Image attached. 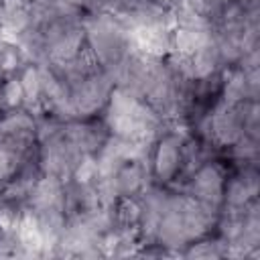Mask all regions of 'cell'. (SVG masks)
<instances>
[{
    "label": "cell",
    "instance_id": "obj_1",
    "mask_svg": "<svg viewBox=\"0 0 260 260\" xmlns=\"http://www.w3.org/2000/svg\"><path fill=\"white\" fill-rule=\"evenodd\" d=\"M217 215L219 209L199 203L179 189L167 187L158 207L154 244H160L162 248H169L181 256L185 246L207 234H213Z\"/></svg>",
    "mask_w": 260,
    "mask_h": 260
},
{
    "label": "cell",
    "instance_id": "obj_2",
    "mask_svg": "<svg viewBox=\"0 0 260 260\" xmlns=\"http://www.w3.org/2000/svg\"><path fill=\"white\" fill-rule=\"evenodd\" d=\"M100 118L112 136L138 144H152L165 128L160 116L144 100L118 87H114Z\"/></svg>",
    "mask_w": 260,
    "mask_h": 260
},
{
    "label": "cell",
    "instance_id": "obj_3",
    "mask_svg": "<svg viewBox=\"0 0 260 260\" xmlns=\"http://www.w3.org/2000/svg\"><path fill=\"white\" fill-rule=\"evenodd\" d=\"M83 30L85 45L106 71L120 63L132 51L126 24L106 10L83 14Z\"/></svg>",
    "mask_w": 260,
    "mask_h": 260
},
{
    "label": "cell",
    "instance_id": "obj_4",
    "mask_svg": "<svg viewBox=\"0 0 260 260\" xmlns=\"http://www.w3.org/2000/svg\"><path fill=\"white\" fill-rule=\"evenodd\" d=\"M112 91L114 81L106 69H98L69 85V120L100 118Z\"/></svg>",
    "mask_w": 260,
    "mask_h": 260
},
{
    "label": "cell",
    "instance_id": "obj_5",
    "mask_svg": "<svg viewBox=\"0 0 260 260\" xmlns=\"http://www.w3.org/2000/svg\"><path fill=\"white\" fill-rule=\"evenodd\" d=\"M225 177H228V162L223 158H215V160H207L201 167H197L193 173L183 177L171 189H179L187 193L189 197L197 199L199 203L219 209L223 201Z\"/></svg>",
    "mask_w": 260,
    "mask_h": 260
},
{
    "label": "cell",
    "instance_id": "obj_6",
    "mask_svg": "<svg viewBox=\"0 0 260 260\" xmlns=\"http://www.w3.org/2000/svg\"><path fill=\"white\" fill-rule=\"evenodd\" d=\"M0 144L20 156L37 150V118L24 108L0 114Z\"/></svg>",
    "mask_w": 260,
    "mask_h": 260
},
{
    "label": "cell",
    "instance_id": "obj_7",
    "mask_svg": "<svg viewBox=\"0 0 260 260\" xmlns=\"http://www.w3.org/2000/svg\"><path fill=\"white\" fill-rule=\"evenodd\" d=\"M260 189V171L258 162L250 165H228V177L223 187L221 207L240 209L250 201L258 199Z\"/></svg>",
    "mask_w": 260,
    "mask_h": 260
},
{
    "label": "cell",
    "instance_id": "obj_8",
    "mask_svg": "<svg viewBox=\"0 0 260 260\" xmlns=\"http://www.w3.org/2000/svg\"><path fill=\"white\" fill-rule=\"evenodd\" d=\"M63 132L81 154H95L110 136L102 118L69 120L63 124Z\"/></svg>",
    "mask_w": 260,
    "mask_h": 260
},
{
    "label": "cell",
    "instance_id": "obj_9",
    "mask_svg": "<svg viewBox=\"0 0 260 260\" xmlns=\"http://www.w3.org/2000/svg\"><path fill=\"white\" fill-rule=\"evenodd\" d=\"M26 207L30 209H61L65 211V181L49 175H41L35 183Z\"/></svg>",
    "mask_w": 260,
    "mask_h": 260
},
{
    "label": "cell",
    "instance_id": "obj_10",
    "mask_svg": "<svg viewBox=\"0 0 260 260\" xmlns=\"http://www.w3.org/2000/svg\"><path fill=\"white\" fill-rule=\"evenodd\" d=\"M28 65H30V61L26 59L20 45L12 39L0 37V71H2V75L4 77H16Z\"/></svg>",
    "mask_w": 260,
    "mask_h": 260
},
{
    "label": "cell",
    "instance_id": "obj_11",
    "mask_svg": "<svg viewBox=\"0 0 260 260\" xmlns=\"http://www.w3.org/2000/svg\"><path fill=\"white\" fill-rule=\"evenodd\" d=\"M181 256L183 258H225L228 242L213 232V234H207V236L191 242L189 246H185Z\"/></svg>",
    "mask_w": 260,
    "mask_h": 260
},
{
    "label": "cell",
    "instance_id": "obj_12",
    "mask_svg": "<svg viewBox=\"0 0 260 260\" xmlns=\"http://www.w3.org/2000/svg\"><path fill=\"white\" fill-rule=\"evenodd\" d=\"M24 106V95H22V85L18 77H6L0 83V110H18Z\"/></svg>",
    "mask_w": 260,
    "mask_h": 260
},
{
    "label": "cell",
    "instance_id": "obj_13",
    "mask_svg": "<svg viewBox=\"0 0 260 260\" xmlns=\"http://www.w3.org/2000/svg\"><path fill=\"white\" fill-rule=\"evenodd\" d=\"M20 162H22V156L18 152L0 144V189L16 175Z\"/></svg>",
    "mask_w": 260,
    "mask_h": 260
},
{
    "label": "cell",
    "instance_id": "obj_14",
    "mask_svg": "<svg viewBox=\"0 0 260 260\" xmlns=\"http://www.w3.org/2000/svg\"><path fill=\"white\" fill-rule=\"evenodd\" d=\"M150 2H154V4H160V6H167V8L173 4V0H150Z\"/></svg>",
    "mask_w": 260,
    "mask_h": 260
},
{
    "label": "cell",
    "instance_id": "obj_15",
    "mask_svg": "<svg viewBox=\"0 0 260 260\" xmlns=\"http://www.w3.org/2000/svg\"><path fill=\"white\" fill-rule=\"evenodd\" d=\"M0 26H2V2H0Z\"/></svg>",
    "mask_w": 260,
    "mask_h": 260
}]
</instances>
